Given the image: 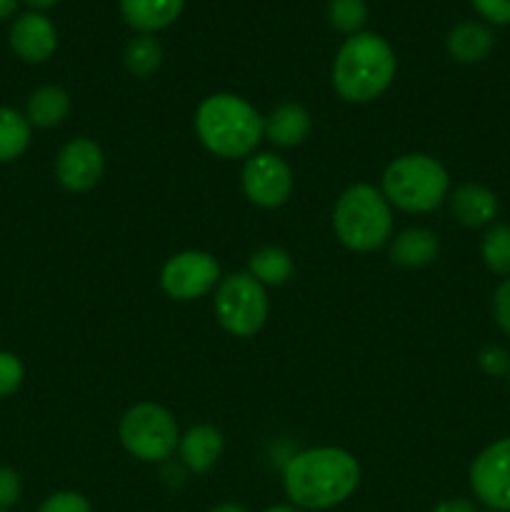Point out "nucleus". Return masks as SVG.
<instances>
[{
    "mask_svg": "<svg viewBox=\"0 0 510 512\" xmlns=\"http://www.w3.org/2000/svg\"><path fill=\"white\" fill-rule=\"evenodd\" d=\"M105 173L103 150L90 138H73L55 158V178L70 193H88Z\"/></svg>",
    "mask_w": 510,
    "mask_h": 512,
    "instance_id": "nucleus-11",
    "label": "nucleus"
},
{
    "mask_svg": "<svg viewBox=\"0 0 510 512\" xmlns=\"http://www.w3.org/2000/svg\"><path fill=\"white\" fill-rule=\"evenodd\" d=\"M438 235L428 228H408L390 240V260L400 268H425L438 258Z\"/></svg>",
    "mask_w": 510,
    "mask_h": 512,
    "instance_id": "nucleus-18",
    "label": "nucleus"
},
{
    "mask_svg": "<svg viewBox=\"0 0 510 512\" xmlns=\"http://www.w3.org/2000/svg\"><path fill=\"white\" fill-rule=\"evenodd\" d=\"M450 213L465 228H485L498 218V195L480 183H463L448 195Z\"/></svg>",
    "mask_w": 510,
    "mask_h": 512,
    "instance_id": "nucleus-13",
    "label": "nucleus"
},
{
    "mask_svg": "<svg viewBox=\"0 0 510 512\" xmlns=\"http://www.w3.org/2000/svg\"><path fill=\"white\" fill-rule=\"evenodd\" d=\"M38 512H93V505L75 490H58L40 503Z\"/></svg>",
    "mask_w": 510,
    "mask_h": 512,
    "instance_id": "nucleus-26",
    "label": "nucleus"
},
{
    "mask_svg": "<svg viewBox=\"0 0 510 512\" xmlns=\"http://www.w3.org/2000/svg\"><path fill=\"white\" fill-rule=\"evenodd\" d=\"M243 193L258 208H280L293 193V170L275 153H253L243 165Z\"/></svg>",
    "mask_w": 510,
    "mask_h": 512,
    "instance_id": "nucleus-10",
    "label": "nucleus"
},
{
    "mask_svg": "<svg viewBox=\"0 0 510 512\" xmlns=\"http://www.w3.org/2000/svg\"><path fill=\"white\" fill-rule=\"evenodd\" d=\"M430 512H478V508H475L473 500L450 498V500H443V503L435 505Z\"/></svg>",
    "mask_w": 510,
    "mask_h": 512,
    "instance_id": "nucleus-31",
    "label": "nucleus"
},
{
    "mask_svg": "<svg viewBox=\"0 0 510 512\" xmlns=\"http://www.w3.org/2000/svg\"><path fill=\"white\" fill-rule=\"evenodd\" d=\"M185 0H120V15L133 30L153 35L170 28L183 13Z\"/></svg>",
    "mask_w": 510,
    "mask_h": 512,
    "instance_id": "nucleus-16",
    "label": "nucleus"
},
{
    "mask_svg": "<svg viewBox=\"0 0 510 512\" xmlns=\"http://www.w3.org/2000/svg\"><path fill=\"white\" fill-rule=\"evenodd\" d=\"M313 130V118L300 103H283L270 110L268 118H263V138L278 148H295L305 143V138Z\"/></svg>",
    "mask_w": 510,
    "mask_h": 512,
    "instance_id": "nucleus-15",
    "label": "nucleus"
},
{
    "mask_svg": "<svg viewBox=\"0 0 510 512\" xmlns=\"http://www.w3.org/2000/svg\"><path fill=\"white\" fill-rule=\"evenodd\" d=\"M25 380V368L20 358L8 350H0V398H10L18 393V388Z\"/></svg>",
    "mask_w": 510,
    "mask_h": 512,
    "instance_id": "nucleus-25",
    "label": "nucleus"
},
{
    "mask_svg": "<svg viewBox=\"0 0 510 512\" xmlns=\"http://www.w3.org/2000/svg\"><path fill=\"white\" fill-rule=\"evenodd\" d=\"M508 380H510V375H508Z\"/></svg>",
    "mask_w": 510,
    "mask_h": 512,
    "instance_id": "nucleus-37",
    "label": "nucleus"
},
{
    "mask_svg": "<svg viewBox=\"0 0 510 512\" xmlns=\"http://www.w3.org/2000/svg\"><path fill=\"white\" fill-rule=\"evenodd\" d=\"M10 48L25 63H45L50 55L58 48V30H55L53 20L43 13H28L18 15L15 23L10 25Z\"/></svg>",
    "mask_w": 510,
    "mask_h": 512,
    "instance_id": "nucleus-12",
    "label": "nucleus"
},
{
    "mask_svg": "<svg viewBox=\"0 0 510 512\" xmlns=\"http://www.w3.org/2000/svg\"><path fill=\"white\" fill-rule=\"evenodd\" d=\"M480 18L490 25H510V0H470Z\"/></svg>",
    "mask_w": 510,
    "mask_h": 512,
    "instance_id": "nucleus-29",
    "label": "nucleus"
},
{
    "mask_svg": "<svg viewBox=\"0 0 510 512\" xmlns=\"http://www.w3.org/2000/svg\"><path fill=\"white\" fill-rule=\"evenodd\" d=\"M123 63L128 73L135 75V78H150L153 73H158L160 63H163V48L155 40V35L138 33L125 45Z\"/></svg>",
    "mask_w": 510,
    "mask_h": 512,
    "instance_id": "nucleus-22",
    "label": "nucleus"
},
{
    "mask_svg": "<svg viewBox=\"0 0 510 512\" xmlns=\"http://www.w3.org/2000/svg\"><path fill=\"white\" fill-rule=\"evenodd\" d=\"M125 453L140 463H165L180 445L178 420L158 403H135L118 423Z\"/></svg>",
    "mask_w": 510,
    "mask_h": 512,
    "instance_id": "nucleus-6",
    "label": "nucleus"
},
{
    "mask_svg": "<svg viewBox=\"0 0 510 512\" xmlns=\"http://www.w3.org/2000/svg\"><path fill=\"white\" fill-rule=\"evenodd\" d=\"M478 368L488 378H508L510 375V353L500 345H488L478 353Z\"/></svg>",
    "mask_w": 510,
    "mask_h": 512,
    "instance_id": "nucleus-27",
    "label": "nucleus"
},
{
    "mask_svg": "<svg viewBox=\"0 0 510 512\" xmlns=\"http://www.w3.org/2000/svg\"><path fill=\"white\" fill-rule=\"evenodd\" d=\"M18 3L20 0H0V20L10 18L18 10Z\"/></svg>",
    "mask_w": 510,
    "mask_h": 512,
    "instance_id": "nucleus-33",
    "label": "nucleus"
},
{
    "mask_svg": "<svg viewBox=\"0 0 510 512\" xmlns=\"http://www.w3.org/2000/svg\"><path fill=\"white\" fill-rule=\"evenodd\" d=\"M333 230L353 253H373L393 238V210L373 185H350L333 208Z\"/></svg>",
    "mask_w": 510,
    "mask_h": 512,
    "instance_id": "nucleus-4",
    "label": "nucleus"
},
{
    "mask_svg": "<svg viewBox=\"0 0 510 512\" xmlns=\"http://www.w3.org/2000/svg\"><path fill=\"white\" fill-rule=\"evenodd\" d=\"M60 0H25V5H28V8H33L35 13H43V10H48V8H53V5H58Z\"/></svg>",
    "mask_w": 510,
    "mask_h": 512,
    "instance_id": "nucleus-32",
    "label": "nucleus"
},
{
    "mask_svg": "<svg viewBox=\"0 0 510 512\" xmlns=\"http://www.w3.org/2000/svg\"><path fill=\"white\" fill-rule=\"evenodd\" d=\"M263 512H305V510L295 508V505H270V508H265Z\"/></svg>",
    "mask_w": 510,
    "mask_h": 512,
    "instance_id": "nucleus-35",
    "label": "nucleus"
},
{
    "mask_svg": "<svg viewBox=\"0 0 510 512\" xmlns=\"http://www.w3.org/2000/svg\"><path fill=\"white\" fill-rule=\"evenodd\" d=\"M220 263L203 250H183L168 258L160 270V285L173 300L203 298L220 285Z\"/></svg>",
    "mask_w": 510,
    "mask_h": 512,
    "instance_id": "nucleus-8",
    "label": "nucleus"
},
{
    "mask_svg": "<svg viewBox=\"0 0 510 512\" xmlns=\"http://www.w3.org/2000/svg\"><path fill=\"white\" fill-rule=\"evenodd\" d=\"M398 70L395 50L378 33L350 35L333 60V88L345 103L363 105L390 88Z\"/></svg>",
    "mask_w": 510,
    "mask_h": 512,
    "instance_id": "nucleus-2",
    "label": "nucleus"
},
{
    "mask_svg": "<svg viewBox=\"0 0 510 512\" xmlns=\"http://www.w3.org/2000/svg\"><path fill=\"white\" fill-rule=\"evenodd\" d=\"M360 485V463L348 450L323 445L293 455L285 463L283 488L300 510H330L345 503Z\"/></svg>",
    "mask_w": 510,
    "mask_h": 512,
    "instance_id": "nucleus-1",
    "label": "nucleus"
},
{
    "mask_svg": "<svg viewBox=\"0 0 510 512\" xmlns=\"http://www.w3.org/2000/svg\"><path fill=\"white\" fill-rule=\"evenodd\" d=\"M195 133L215 158H250L263 140V118L240 95L213 93L195 110Z\"/></svg>",
    "mask_w": 510,
    "mask_h": 512,
    "instance_id": "nucleus-3",
    "label": "nucleus"
},
{
    "mask_svg": "<svg viewBox=\"0 0 510 512\" xmlns=\"http://www.w3.org/2000/svg\"><path fill=\"white\" fill-rule=\"evenodd\" d=\"M225 448L223 433L213 425H193L180 435L178 453L185 468L195 475H203L220 460Z\"/></svg>",
    "mask_w": 510,
    "mask_h": 512,
    "instance_id": "nucleus-14",
    "label": "nucleus"
},
{
    "mask_svg": "<svg viewBox=\"0 0 510 512\" xmlns=\"http://www.w3.org/2000/svg\"><path fill=\"white\" fill-rule=\"evenodd\" d=\"M70 95L60 85H40L25 105V118L33 128H55L70 115Z\"/></svg>",
    "mask_w": 510,
    "mask_h": 512,
    "instance_id": "nucleus-19",
    "label": "nucleus"
},
{
    "mask_svg": "<svg viewBox=\"0 0 510 512\" xmlns=\"http://www.w3.org/2000/svg\"><path fill=\"white\" fill-rule=\"evenodd\" d=\"M295 263L290 258L288 250L278 248V245H265V248L255 250L248 260V273L258 280L260 285H285L293 278Z\"/></svg>",
    "mask_w": 510,
    "mask_h": 512,
    "instance_id": "nucleus-20",
    "label": "nucleus"
},
{
    "mask_svg": "<svg viewBox=\"0 0 510 512\" xmlns=\"http://www.w3.org/2000/svg\"><path fill=\"white\" fill-rule=\"evenodd\" d=\"M445 48L453 60L463 65L480 63L490 55L495 48V33L485 23H475V20H465L458 23L445 38Z\"/></svg>",
    "mask_w": 510,
    "mask_h": 512,
    "instance_id": "nucleus-17",
    "label": "nucleus"
},
{
    "mask_svg": "<svg viewBox=\"0 0 510 512\" xmlns=\"http://www.w3.org/2000/svg\"><path fill=\"white\" fill-rule=\"evenodd\" d=\"M268 293L245 270L220 280L215 288V318L233 338H253L268 320Z\"/></svg>",
    "mask_w": 510,
    "mask_h": 512,
    "instance_id": "nucleus-7",
    "label": "nucleus"
},
{
    "mask_svg": "<svg viewBox=\"0 0 510 512\" xmlns=\"http://www.w3.org/2000/svg\"><path fill=\"white\" fill-rule=\"evenodd\" d=\"M480 258L495 275L510 278V223H493L480 240Z\"/></svg>",
    "mask_w": 510,
    "mask_h": 512,
    "instance_id": "nucleus-23",
    "label": "nucleus"
},
{
    "mask_svg": "<svg viewBox=\"0 0 510 512\" xmlns=\"http://www.w3.org/2000/svg\"><path fill=\"white\" fill-rule=\"evenodd\" d=\"M470 490L485 508L510 512V438L485 445L470 463Z\"/></svg>",
    "mask_w": 510,
    "mask_h": 512,
    "instance_id": "nucleus-9",
    "label": "nucleus"
},
{
    "mask_svg": "<svg viewBox=\"0 0 510 512\" xmlns=\"http://www.w3.org/2000/svg\"><path fill=\"white\" fill-rule=\"evenodd\" d=\"M380 193L405 213H430L448 200L450 175L433 155H400L385 168Z\"/></svg>",
    "mask_w": 510,
    "mask_h": 512,
    "instance_id": "nucleus-5",
    "label": "nucleus"
},
{
    "mask_svg": "<svg viewBox=\"0 0 510 512\" xmlns=\"http://www.w3.org/2000/svg\"><path fill=\"white\" fill-rule=\"evenodd\" d=\"M33 125L15 108L0 105V163H13L28 150Z\"/></svg>",
    "mask_w": 510,
    "mask_h": 512,
    "instance_id": "nucleus-21",
    "label": "nucleus"
},
{
    "mask_svg": "<svg viewBox=\"0 0 510 512\" xmlns=\"http://www.w3.org/2000/svg\"><path fill=\"white\" fill-rule=\"evenodd\" d=\"M493 318L498 328L510 338V278L495 288L493 293Z\"/></svg>",
    "mask_w": 510,
    "mask_h": 512,
    "instance_id": "nucleus-30",
    "label": "nucleus"
},
{
    "mask_svg": "<svg viewBox=\"0 0 510 512\" xmlns=\"http://www.w3.org/2000/svg\"><path fill=\"white\" fill-rule=\"evenodd\" d=\"M0 512H8V510H0Z\"/></svg>",
    "mask_w": 510,
    "mask_h": 512,
    "instance_id": "nucleus-36",
    "label": "nucleus"
},
{
    "mask_svg": "<svg viewBox=\"0 0 510 512\" xmlns=\"http://www.w3.org/2000/svg\"><path fill=\"white\" fill-rule=\"evenodd\" d=\"M208 512H248V510L238 503H220V505H215V508H210Z\"/></svg>",
    "mask_w": 510,
    "mask_h": 512,
    "instance_id": "nucleus-34",
    "label": "nucleus"
},
{
    "mask_svg": "<svg viewBox=\"0 0 510 512\" xmlns=\"http://www.w3.org/2000/svg\"><path fill=\"white\" fill-rule=\"evenodd\" d=\"M23 495V483L13 468H0V510L15 508Z\"/></svg>",
    "mask_w": 510,
    "mask_h": 512,
    "instance_id": "nucleus-28",
    "label": "nucleus"
},
{
    "mask_svg": "<svg viewBox=\"0 0 510 512\" xmlns=\"http://www.w3.org/2000/svg\"><path fill=\"white\" fill-rule=\"evenodd\" d=\"M328 23L348 38L363 33L365 23H368V3L365 0H330Z\"/></svg>",
    "mask_w": 510,
    "mask_h": 512,
    "instance_id": "nucleus-24",
    "label": "nucleus"
}]
</instances>
